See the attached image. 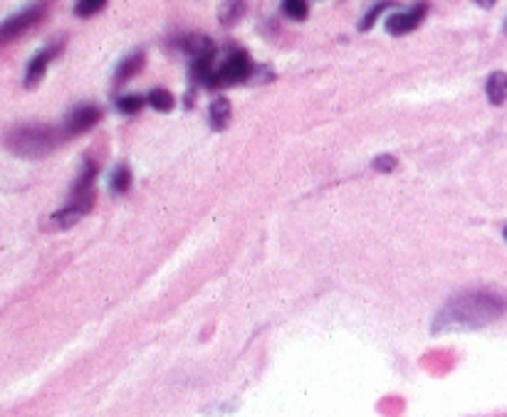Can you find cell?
I'll list each match as a JSON object with an SVG mask.
<instances>
[{
    "mask_svg": "<svg viewBox=\"0 0 507 417\" xmlns=\"http://www.w3.org/2000/svg\"><path fill=\"white\" fill-rule=\"evenodd\" d=\"M507 311V299L490 289L463 292L438 311L434 321L435 334L443 331H473L493 324Z\"/></svg>",
    "mask_w": 507,
    "mask_h": 417,
    "instance_id": "6da1fadb",
    "label": "cell"
},
{
    "mask_svg": "<svg viewBox=\"0 0 507 417\" xmlns=\"http://www.w3.org/2000/svg\"><path fill=\"white\" fill-rule=\"evenodd\" d=\"M63 141H67L63 126L57 129L47 123H18L3 136V146L21 158H45Z\"/></svg>",
    "mask_w": 507,
    "mask_h": 417,
    "instance_id": "7a4b0ae2",
    "label": "cell"
},
{
    "mask_svg": "<svg viewBox=\"0 0 507 417\" xmlns=\"http://www.w3.org/2000/svg\"><path fill=\"white\" fill-rule=\"evenodd\" d=\"M50 11V0H35L28 8H22L11 18L0 22V47L3 45H11L18 38H22L25 32L32 30L35 25H40L45 21V15Z\"/></svg>",
    "mask_w": 507,
    "mask_h": 417,
    "instance_id": "3957f363",
    "label": "cell"
},
{
    "mask_svg": "<svg viewBox=\"0 0 507 417\" xmlns=\"http://www.w3.org/2000/svg\"><path fill=\"white\" fill-rule=\"evenodd\" d=\"M253 62L245 52H230L226 62L216 70V80H213V87H228V84H240L253 77Z\"/></svg>",
    "mask_w": 507,
    "mask_h": 417,
    "instance_id": "277c9868",
    "label": "cell"
},
{
    "mask_svg": "<svg viewBox=\"0 0 507 417\" xmlns=\"http://www.w3.org/2000/svg\"><path fill=\"white\" fill-rule=\"evenodd\" d=\"M92 205H94V191L92 193H73L70 195V203L64 205L63 210H57V213L52 215L50 223L55 225V227H60V230L73 227L74 223H80L84 215L92 210Z\"/></svg>",
    "mask_w": 507,
    "mask_h": 417,
    "instance_id": "5b68a950",
    "label": "cell"
},
{
    "mask_svg": "<svg viewBox=\"0 0 507 417\" xmlns=\"http://www.w3.org/2000/svg\"><path fill=\"white\" fill-rule=\"evenodd\" d=\"M63 45H64L63 40L52 42V45L42 47V50L28 62V70H25V87H28V89H35V87L40 84L42 77H45V72L50 67V62L63 52Z\"/></svg>",
    "mask_w": 507,
    "mask_h": 417,
    "instance_id": "8992f818",
    "label": "cell"
},
{
    "mask_svg": "<svg viewBox=\"0 0 507 417\" xmlns=\"http://www.w3.org/2000/svg\"><path fill=\"white\" fill-rule=\"evenodd\" d=\"M425 15H428V3H425V0H418L414 8L389 15V21H386V30L391 32V35H406V32L416 30V28L424 22Z\"/></svg>",
    "mask_w": 507,
    "mask_h": 417,
    "instance_id": "52a82bcc",
    "label": "cell"
},
{
    "mask_svg": "<svg viewBox=\"0 0 507 417\" xmlns=\"http://www.w3.org/2000/svg\"><path fill=\"white\" fill-rule=\"evenodd\" d=\"M102 119V109H97L92 104H84V106H77L67 119H64L63 129L67 133V139L70 136H80V133L90 132L92 126H97Z\"/></svg>",
    "mask_w": 507,
    "mask_h": 417,
    "instance_id": "ba28073f",
    "label": "cell"
},
{
    "mask_svg": "<svg viewBox=\"0 0 507 417\" xmlns=\"http://www.w3.org/2000/svg\"><path fill=\"white\" fill-rule=\"evenodd\" d=\"M181 50L191 55V60H213L216 57V45L206 35H186L181 40Z\"/></svg>",
    "mask_w": 507,
    "mask_h": 417,
    "instance_id": "9c48e42d",
    "label": "cell"
},
{
    "mask_svg": "<svg viewBox=\"0 0 507 417\" xmlns=\"http://www.w3.org/2000/svg\"><path fill=\"white\" fill-rule=\"evenodd\" d=\"M486 92H487V102L493 104V106H503V104L507 102V74L505 72H493V74L487 77Z\"/></svg>",
    "mask_w": 507,
    "mask_h": 417,
    "instance_id": "30bf717a",
    "label": "cell"
},
{
    "mask_svg": "<svg viewBox=\"0 0 507 417\" xmlns=\"http://www.w3.org/2000/svg\"><path fill=\"white\" fill-rule=\"evenodd\" d=\"M230 114H233V109H230L228 99L226 97H216L213 104H211V109H208V122H211V126L216 132H223L230 123Z\"/></svg>",
    "mask_w": 507,
    "mask_h": 417,
    "instance_id": "8fae6325",
    "label": "cell"
},
{
    "mask_svg": "<svg viewBox=\"0 0 507 417\" xmlns=\"http://www.w3.org/2000/svg\"><path fill=\"white\" fill-rule=\"evenodd\" d=\"M144 67V52H132L129 57L119 62V67L115 72V81L116 84H125L126 80H132L136 72H142Z\"/></svg>",
    "mask_w": 507,
    "mask_h": 417,
    "instance_id": "7c38bea8",
    "label": "cell"
},
{
    "mask_svg": "<svg viewBox=\"0 0 507 417\" xmlns=\"http://www.w3.org/2000/svg\"><path fill=\"white\" fill-rule=\"evenodd\" d=\"M243 15H245V0H223V5H220V22L226 28L240 22Z\"/></svg>",
    "mask_w": 507,
    "mask_h": 417,
    "instance_id": "4fadbf2b",
    "label": "cell"
},
{
    "mask_svg": "<svg viewBox=\"0 0 507 417\" xmlns=\"http://www.w3.org/2000/svg\"><path fill=\"white\" fill-rule=\"evenodd\" d=\"M149 104L154 106L156 112H171L174 109V94L166 92V89H154V92H149Z\"/></svg>",
    "mask_w": 507,
    "mask_h": 417,
    "instance_id": "5bb4252c",
    "label": "cell"
},
{
    "mask_svg": "<svg viewBox=\"0 0 507 417\" xmlns=\"http://www.w3.org/2000/svg\"><path fill=\"white\" fill-rule=\"evenodd\" d=\"M282 11L285 15L290 18V21H307V15H310V8H307V3L305 0H285L282 3Z\"/></svg>",
    "mask_w": 507,
    "mask_h": 417,
    "instance_id": "9a60e30c",
    "label": "cell"
},
{
    "mask_svg": "<svg viewBox=\"0 0 507 417\" xmlns=\"http://www.w3.org/2000/svg\"><path fill=\"white\" fill-rule=\"evenodd\" d=\"M129 183H132V174H129V168H126V166H119V168H115L112 181H109L112 191H115L116 195H125L126 191H129Z\"/></svg>",
    "mask_w": 507,
    "mask_h": 417,
    "instance_id": "2e32d148",
    "label": "cell"
},
{
    "mask_svg": "<svg viewBox=\"0 0 507 417\" xmlns=\"http://www.w3.org/2000/svg\"><path fill=\"white\" fill-rule=\"evenodd\" d=\"M104 5H107V0H77L74 13H77L80 18H92V15H97L99 11H104Z\"/></svg>",
    "mask_w": 507,
    "mask_h": 417,
    "instance_id": "e0dca14e",
    "label": "cell"
},
{
    "mask_svg": "<svg viewBox=\"0 0 507 417\" xmlns=\"http://www.w3.org/2000/svg\"><path fill=\"white\" fill-rule=\"evenodd\" d=\"M144 97H139V94H126V97H122L119 102H116V106H119V112L122 114H136L142 106H144Z\"/></svg>",
    "mask_w": 507,
    "mask_h": 417,
    "instance_id": "ac0fdd59",
    "label": "cell"
},
{
    "mask_svg": "<svg viewBox=\"0 0 507 417\" xmlns=\"http://www.w3.org/2000/svg\"><path fill=\"white\" fill-rule=\"evenodd\" d=\"M386 8H389V3H386V0H383V3H379V5H374L372 11L364 15V21L359 22V30H369L374 22H376V18H379V15H382Z\"/></svg>",
    "mask_w": 507,
    "mask_h": 417,
    "instance_id": "d6986e66",
    "label": "cell"
},
{
    "mask_svg": "<svg viewBox=\"0 0 507 417\" xmlns=\"http://www.w3.org/2000/svg\"><path fill=\"white\" fill-rule=\"evenodd\" d=\"M374 168L382 171V174H391L393 168H396V158H393V156H379V158L374 161Z\"/></svg>",
    "mask_w": 507,
    "mask_h": 417,
    "instance_id": "ffe728a7",
    "label": "cell"
},
{
    "mask_svg": "<svg viewBox=\"0 0 507 417\" xmlns=\"http://www.w3.org/2000/svg\"><path fill=\"white\" fill-rule=\"evenodd\" d=\"M476 3H477V5H483V8H493L497 0H476Z\"/></svg>",
    "mask_w": 507,
    "mask_h": 417,
    "instance_id": "44dd1931",
    "label": "cell"
},
{
    "mask_svg": "<svg viewBox=\"0 0 507 417\" xmlns=\"http://www.w3.org/2000/svg\"><path fill=\"white\" fill-rule=\"evenodd\" d=\"M503 234H505V243H507V227H505V230H503Z\"/></svg>",
    "mask_w": 507,
    "mask_h": 417,
    "instance_id": "7402d4cb",
    "label": "cell"
},
{
    "mask_svg": "<svg viewBox=\"0 0 507 417\" xmlns=\"http://www.w3.org/2000/svg\"><path fill=\"white\" fill-rule=\"evenodd\" d=\"M505 32H507V25H505Z\"/></svg>",
    "mask_w": 507,
    "mask_h": 417,
    "instance_id": "603a6c76",
    "label": "cell"
}]
</instances>
